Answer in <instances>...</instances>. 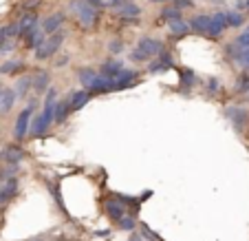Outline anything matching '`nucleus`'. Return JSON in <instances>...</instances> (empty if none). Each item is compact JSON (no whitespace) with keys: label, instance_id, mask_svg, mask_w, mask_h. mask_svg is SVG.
I'll use <instances>...</instances> for the list:
<instances>
[{"label":"nucleus","instance_id":"f257e3e1","mask_svg":"<svg viewBox=\"0 0 249 241\" xmlns=\"http://www.w3.org/2000/svg\"><path fill=\"white\" fill-rule=\"evenodd\" d=\"M77 76H80V82L84 84V89L89 91L90 95L110 93V91H115L113 78H106V76H102V73L93 71V69H80Z\"/></svg>","mask_w":249,"mask_h":241},{"label":"nucleus","instance_id":"f03ea898","mask_svg":"<svg viewBox=\"0 0 249 241\" xmlns=\"http://www.w3.org/2000/svg\"><path fill=\"white\" fill-rule=\"evenodd\" d=\"M69 9L75 16V20L80 22L82 29H95L99 22V16H102L97 7H93L89 0H71Z\"/></svg>","mask_w":249,"mask_h":241},{"label":"nucleus","instance_id":"7ed1b4c3","mask_svg":"<svg viewBox=\"0 0 249 241\" xmlns=\"http://www.w3.org/2000/svg\"><path fill=\"white\" fill-rule=\"evenodd\" d=\"M161 51H163V44H161L159 40H155V38H141L139 44L132 49L130 60L132 62H148V60H152L155 56H159Z\"/></svg>","mask_w":249,"mask_h":241},{"label":"nucleus","instance_id":"20e7f679","mask_svg":"<svg viewBox=\"0 0 249 241\" xmlns=\"http://www.w3.org/2000/svg\"><path fill=\"white\" fill-rule=\"evenodd\" d=\"M62 42H64V33H60V31L49 33V38H44L42 44H38V47L33 49L36 51V60H49V58H53L57 49L62 47Z\"/></svg>","mask_w":249,"mask_h":241},{"label":"nucleus","instance_id":"39448f33","mask_svg":"<svg viewBox=\"0 0 249 241\" xmlns=\"http://www.w3.org/2000/svg\"><path fill=\"white\" fill-rule=\"evenodd\" d=\"M55 106V104H53ZM53 106H44V111L40 115L33 118V122L29 124V135L31 137H40L47 133V128L53 124Z\"/></svg>","mask_w":249,"mask_h":241},{"label":"nucleus","instance_id":"423d86ee","mask_svg":"<svg viewBox=\"0 0 249 241\" xmlns=\"http://www.w3.org/2000/svg\"><path fill=\"white\" fill-rule=\"evenodd\" d=\"M33 109H36V100H33L24 111H20L18 120H16V124H14V137L16 140H24V137L29 135V124H31Z\"/></svg>","mask_w":249,"mask_h":241},{"label":"nucleus","instance_id":"0eeeda50","mask_svg":"<svg viewBox=\"0 0 249 241\" xmlns=\"http://www.w3.org/2000/svg\"><path fill=\"white\" fill-rule=\"evenodd\" d=\"M27 157V153H24L22 146H18V144H9V146H5L2 151H0V161L2 164H9V166H20V161Z\"/></svg>","mask_w":249,"mask_h":241},{"label":"nucleus","instance_id":"6e6552de","mask_svg":"<svg viewBox=\"0 0 249 241\" xmlns=\"http://www.w3.org/2000/svg\"><path fill=\"white\" fill-rule=\"evenodd\" d=\"M225 115H227V120L234 124L236 133H243L245 128H247L249 113H247L245 109H240V106H227V109H225Z\"/></svg>","mask_w":249,"mask_h":241},{"label":"nucleus","instance_id":"1a4fd4ad","mask_svg":"<svg viewBox=\"0 0 249 241\" xmlns=\"http://www.w3.org/2000/svg\"><path fill=\"white\" fill-rule=\"evenodd\" d=\"M18 188H20V181L18 177H7V180H2V186H0V203L5 206V203H9L11 199L18 195Z\"/></svg>","mask_w":249,"mask_h":241},{"label":"nucleus","instance_id":"9d476101","mask_svg":"<svg viewBox=\"0 0 249 241\" xmlns=\"http://www.w3.org/2000/svg\"><path fill=\"white\" fill-rule=\"evenodd\" d=\"M188 24H190V31H194V33H198V36H205L207 38V33H210V24H212V16L198 14V16H194Z\"/></svg>","mask_w":249,"mask_h":241},{"label":"nucleus","instance_id":"9b49d317","mask_svg":"<svg viewBox=\"0 0 249 241\" xmlns=\"http://www.w3.org/2000/svg\"><path fill=\"white\" fill-rule=\"evenodd\" d=\"M137 76H139L137 71H130V69H122V71H119L117 76L113 78L115 91H122V89H128V86H132V84L137 82Z\"/></svg>","mask_w":249,"mask_h":241},{"label":"nucleus","instance_id":"f8f14e48","mask_svg":"<svg viewBox=\"0 0 249 241\" xmlns=\"http://www.w3.org/2000/svg\"><path fill=\"white\" fill-rule=\"evenodd\" d=\"M227 29V18H225V11H218V14L212 16V24H210V33H207V38H221L223 31Z\"/></svg>","mask_w":249,"mask_h":241},{"label":"nucleus","instance_id":"ddd939ff","mask_svg":"<svg viewBox=\"0 0 249 241\" xmlns=\"http://www.w3.org/2000/svg\"><path fill=\"white\" fill-rule=\"evenodd\" d=\"M90 100V93L86 89H82V91H71V95H69V100H66V104H69V111L71 113H75V111H80L82 106L86 104Z\"/></svg>","mask_w":249,"mask_h":241},{"label":"nucleus","instance_id":"4468645a","mask_svg":"<svg viewBox=\"0 0 249 241\" xmlns=\"http://www.w3.org/2000/svg\"><path fill=\"white\" fill-rule=\"evenodd\" d=\"M16 24H18V38H24V36L38 24V16L36 14H24L22 18H20V22H16Z\"/></svg>","mask_w":249,"mask_h":241},{"label":"nucleus","instance_id":"2eb2a0df","mask_svg":"<svg viewBox=\"0 0 249 241\" xmlns=\"http://www.w3.org/2000/svg\"><path fill=\"white\" fill-rule=\"evenodd\" d=\"M42 40H44V31H42V27H38V24H36V27H33L27 36H24V47H27V49H36L38 44H42Z\"/></svg>","mask_w":249,"mask_h":241},{"label":"nucleus","instance_id":"dca6fc26","mask_svg":"<svg viewBox=\"0 0 249 241\" xmlns=\"http://www.w3.org/2000/svg\"><path fill=\"white\" fill-rule=\"evenodd\" d=\"M62 22H64V14H51L40 27H42L44 33H55L62 29Z\"/></svg>","mask_w":249,"mask_h":241},{"label":"nucleus","instance_id":"f3484780","mask_svg":"<svg viewBox=\"0 0 249 241\" xmlns=\"http://www.w3.org/2000/svg\"><path fill=\"white\" fill-rule=\"evenodd\" d=\"M49 80H51V76H49L47 71H38L31 78V89L36 91V93H44V91L49 89Z\"/></svg>","mask_w":249,"mask_h":241},{"label":"nucleus","instance_id":"a211bd4d","mask_svg":"<svg viewBox=\"0 0 249 241\" xmlns=\"http://www.w3.org/2000/svg\"><path fill=\"white\" fill-rule=\"evenodd\" d=\"M168 27H170V33H172L174 38H185V36L190 33V24L185 22V20H181V18L170 20Z\"/></svg>","mask_w":249,"mask_h":241},{"label":"nucleus","instance_id":"6ab92c4d","mask_svg":"<svg viewBox=\"0 0 249 241\" xmlns=\"http://www.w3.org/2000/svg\"><path fill=\"white\" fill-rule=\"evenodd\" d=\"M106 213H108V217L110 219H122L124 215H126V206H124L122 201H117V199H108L106 201Z\"/></svg>","mask_w":249,"mask_h":241},{"label":"nucleus","instance_id":"aec40b11","mask_svg":"<svg viewBox=\"0 0 249 241\" xmlns=\"http://www.w3.org/2000/svg\"><path fill=\"white\" fill-rule=\"evenodd\" d=\"M22 69H24L22 60H5L0 64V73H2V76H14V73H20Z\"/></svg>","mask_w":249,"mask_h":241},{"label":"nucleus","instance_id":"412c9836","mask_svg":"<svg viewBox=\"0 0 249 241\" xmlns=\"http://www.w3.org/2000/svg\"><path fill=\"white\" fill-rule=\"evenodd\" d=\"M124 69V62L122 60H108V62H104L102 64V76H106V78H115L119 71Z\"/></svg>","mask_w":249,"mask_h":241},{"label":"nucleus","instance_id":"4be33fe9","mask_svg":"<svg viewBox=\"0 0 249 241\" xmlns=\"http://www.w3.org/2000/svg\"><path fill=\"white\" fill-rule=\"evenodd\" d=\"M170 66H172V53H163L161 51V58L150 64V73H159V71H168Z\"/></svg>","mask_w":249,"mask_h":241},{"label":"nucleus","instance_id":"5701e85b","mask_svg":"<svg viewBox=\"0 0 249 241\" xmlns=\"http://www.w3.org/2000/svg\"><path fill=\"white\" fill-rule=\"evenodd\" d=\"M14 102H16V93L11 89H5L2 95H0V111H2V113H9Z\"/></svg>","mask_w":249,"mask_h":241},{"label":"nucleus","instance_id":"b1692460","mask_svg":"<svg viewBox=\"0 0 249 241\" xmlns=\"http://www.w3.org/2000/svg\"><path fill=\"white\" fill-rule=\"evenodd\" d=\"M69 113H71V111H69L66 100H62V102H55V106H53V122H64Z\"/></svg>","mask_w":249,"mask_h":241},{"label":"nucleus","instance_id":"393cba45","mask_svg":"<svg viewBox=\"0 0 249 241\" xmlns=\"http://www.w3.org/2000/svg\"><path fill=\"white\" fill-rule=\"evenodd\" d=\"M139 7L132 5V2H126V5L119 7V18H139Z\"/></svg>","mask_w":249,"mask_h":241},{"label":"nucleus","instance_id":"a878e982","mask_svg":"<svg viewBox=\"0 0 249 241\" xmlns=\"http://www.w3.org/2000/svg\"><path fill=\"white\" fill-rule=\"evenodd\" d=\"M225 18H227V27L238 29V27H243L245 24V18H243L240 11H225Z\"/></svg>","mask_w":249,"mask_h":241},{"label":"nucleus","instance_id":"bb28decb","mask_svg":"<svg viewBox=\"0 0 249 241\" xmlns=\"http://www.w3.org/2000/svg\"><path fill=\"white\" fill-rule=\"evenodd\" d=\"M29 89H31V76H22L18 80V84H16V95H20V98H24V95L29 93Z\"/></svg>","mask_w":249,"mask_h":241},{"label":"nucleus","instance_id":"cd10ccee","mask_svg":"<svg viewBox=\"0 0 249 241\" xmlns=\"http://www.w3.org/2000/svg\"><path fill=\"white\" fill-rule=\"evenodd\" d=\"M177 18H181V9L179 7H165V9H161V16H159V20H177Z\"/></svg>","mask_w":249,"mask_h":241},{"label":"nucleus","instance_id":"c85d7f7f","mask_svg":"<svg viewBox=\"0 0 249 241\" xmlns=\"http://www.w3.org/2000/svg\"><path fill=\"white\" fill-rule=\"evenodd\" d=\"M236 93L238 95H247L249 93V73H243L236 82Z\"/></svg>","mask_w":249,"mask_h":241},{"label":"nucleus","instance_id":"c756f323","mask_svg":"<svg viewBox=\"0 0 249 241\" xmlns=\"http://www.w3.org/2000/svg\"><path fill=\"white\" fill-rule=\"evenodd\" d=\"M181 73H183V76H181V82H183L185 89H190V86H194L198 82V78L194 76V71H190V69H183Z\"/></svg>","mask_w":249,"mask_h":241},{"label":"nucleus","instance_id":"7c9ffc66","mask_svg":"<svg viewBox=\"0 0 249 241\" xmlns=\"http://www.w3.org/2000/svg\"><path fill=\"white\" fill-rule=\"evenodd\" d=\"M117 226L122 228V230H132V228L137 226V221L132 217H128V215H124L122 219H117Z\"/></svg>","mask_w":249,"mask_h":241},{"label":"nucleus","instance_id":"2f4dec72","mask_svg":"<svg viewBox=\"0 0 249 241\" xmlns=\"http://www.w3.org/2000/svg\"><path fill=\"white\" fill-rule=\"evenodd\" d=\"M57 102V89L55 86H49L47 89V98H44V106H53Z\"/></svg>","mask_w":249,"mask_h":241},{"label":"nucleus","instance_id":"473e14b6","mask_svg":"<svg viewBox=\"0 0 249 241\" xmlns=\"http://www.w3.org/2000/svg\"><path fill=\"white\" fill-rule=\"evenodd\" d=\"M234 44H236L238 49H243V51H245V49H249V31H243V33H240L238 38L234 40Z\"/></svg>","mask_w":249,"mask_h":241},{"label":"nucleus","instance_id":"72a5a7b5","mask_svg":"<svg viewBox=\"0 0 249 241\" xmlns=\"http://www.w3.org/2000/svg\"><path fill=\"white\" fill-rule=\"evenodd\" d=\"M122 49H124V42H122L119 38H117V40H113V42L108 44V51H110V53H119Z\"/></svg>","mask_w":249,"mask_h":241},{"label":"nucleus","instance_id":"f704fd0d","mask_svg":"<svg viewBox=\"0 0 249 241\" xmlns=\"http://www.w3.org/2000/svg\"><path fill=\"white\" fill-rule=\"evenodd\" d=\"M218 86H221V82H218V78H210V80H207V91H214V93H216L218 91Z\"/></svg>","mask_w":249,"mask_h":241},{"label":"nucleus","instance_id":"c9c22d12","mask_svg":"<svg viewBox=\"0 0 249 241\" xmlns=\"http://www.w3.org/2000/svg\"><path fill=\"white\" fill-rule=\"evenodd\" d=\"M174 7H179V9H190V7H192V0H174Z\"/></svg>","mask_w":249,"mask_h":241},{"label":"nucleus","instance_id":"e433bc0d","mask_svg":"<svg viewBox=\"0 0 249 241\" xmlns=\"http://www.w3.org/2000/svg\"><path fill=\"white\" fill-rule=\"evenodd\" d=\"M240 64H243V66H247V69H249V49H245V51H243V56H240Z\"/></svg>","mask_w":249,"mask_h":241},{"label":"nucleus","instance_id":"4c0bfd02","mask_svg":"<svg viewBox=\"0 0 249 241\" xmlns=\"http://www.w3.org/2000/svg\"><path fill=\"white\" fill-rule=\"evenodd\" d=\"M126 2H128V0H108L106 5H108V7H117V9H119V7L126 5Z\"/></svg>","mask_w":249,"mask_h":241},{"label":"nucleus","instance_id":"58836bf2","mask_svg":"<svg viewBox=\"0 0 249 241\" xmlns=\"http://www.w3.org/2000/svg\"><path fill=\"white\" fill-rule=\"evenodd\" d=\"M90 5L93 7H97V9H102V7H106V2H104V0H89Z\"/></svg>","mask_w":249,"mask_h":241},{"label":"nucleus","instance_id":"ea45409f","mask_svg":"<svg viewBox=\"0 0 249 241\" xmlns=\"http://www.w3.org/2000/svg\"><path fill=\"white\" fill-rule=\"evenodd\" d=\"M66 62H69V56H62V60H60V62H57V66H64V64H66Z\"/></svg>","mask_w":249,"mask_h":241},{"label":"nucleus","instance_id":"a19ab883","mask_svg":"<svg viewBox=\"0 0 249 241\" xmlns=\"http://www.w3.org/2000/svg\"><path fill=\"white\" fill-rule=\"evenodd\" d=\"M243 7H247L249 9V0H243Z\"/></svg>","mask_w":249,"mask_h":241},{"label":"nucleus","instance_id":"79ce46f5","mask_svg":"<svg viewBox=\"0 0 249 241\" xmlns=\"http://www.w3.org/2000/svg\"><path fill=\"white\" fill-rule=\"evenodd\" d=\"M150 2H155L157 5V2H168V0H150Z\"/></svg>","mask_w":249,"mask_h":241},{"label":"nucleus","instance_id":"37998d69","mask_svg":"<svg viewBox=\"0 0 249 241\" xmlns=\"http://www.w3.org/2000/svg\"><path fill=\"white\" fill-rule=\"evenodd\" d=\"M132 241H143V239H141V237H132Z\"/></svg>","mask_w":249,"mask_h":241},{"label":"nucleus","instance_id":"c03bdc74","mask_svg":"<svg viewBox=\"0 0 249 241\" xmlns=\"http://www.w3.org/2000/svg\"><path fill=\"white\" fill-rule=\"evenodd\" d=\"M2 91H5V89H2V84H0V95H2Z\"/></svg>","mask_w":249,"mask_h":241},{"label":"nucleus","instance_id":"a18cd8bd","mask_svg":"<svg viewBox=\"0 0 249 241\" xmlns=\"http://www.w3.org/2000/svg\"><path fill=\"white\" fill-rule=\"evenodd\" d=\"M247 31H249V29H247Z\"/></svg>","mask_w":249,"mask_h":241},{"label":"nucleus","instance_id":"49530a36","mask_svg":"<svg viewBox=\"0 0 249 241\" xmlns=\"http://www.w3.org/2000/svg\"><path fill=\"white\" fill-rule=\"evenodd\" d=\"M247 95H249V93H247Z\"/></svg>","mask_w":249,"mask_h":241}]
</instances>
